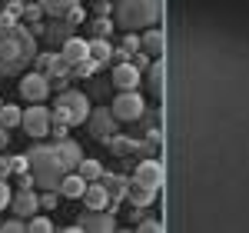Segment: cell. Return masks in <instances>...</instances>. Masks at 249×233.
<instances>
[{"mask_svg":"<svg viewBox=\"0 0 249 233\" xmlns=\"http://www.w3.org/2000/svg\"><path fill=\"white\" fill-rule=\"evenodd\" d=\"M10 174H14V167H10V156L0 154V180H7Z\"/></svg>","mask_w":249,"mask_h":233,"instance_id":"8d00e7d4","label":"cell"},{"mask_svg":"<svg viewBox=\"0 0 249 233\" xmlns=\"http://www.w3.org/2000/svg\"><path fill=\"white\" fill-rule=\"evenodd\" d=\"M27 230L30 233H50L53 230V220H50V214H34L27 220Z\"/></svg>","mask_w":249,"mask_h":233,"instance_id":"4316f807","label":"cell"},{"mask_svg":"<svg viewBox=\"0 0 249 233\" xmlns=\"http://www.w3.org/2000/svg\"><path fill=\"white\" fill-rule=\"evenodd\" d=\"M140 50H146L153 60H160L163 57V30L160 27H146L140 34Z\"/></svg>","mask_w":249,"mask_h":233,"instance_id":"d6986e66","label":"cell"},{"mask_svg":"<svg viewBox=\"0 0 249 233\" xmlns=\"http://www.w3.org/2000/svg\"><path fill=\"white\" fill-rule=\"evenodd\" d=\"M77 174L83 176V180H90V183H93V180L103 176V163L93 160V156H83V160H80V167H77Z\"/></svg>","mask_w":249,"mask_h":233,"instance_id":"7402d4cb","label":"cell"},{"mask_svg":"<svg viewBox=\"0 0 249 233\" xmlns=\"http://www.w3.org/2000/svg\"><path fill=\"white\" fill-rule=\"evenodd\" d=\"M87 187H90V180H83L77 170H70V174H63V180H60L57 190H60V196H70V200H83Z\"/></svg>","mask_w":249,"mask_h":233,"instance_id":"e0dca14e","label":"cell"},{"mask_svg":"<svg viewBox=\"0 0 249 233\" xmlns=\"http://www.w3.org/2000/svg\"><path fill=\"white\" fill-rule=\"evenodd\" d=\"M60 54L67 57L70 67H77V63H83V60H90V40H87V37H73V34H70V37L63 40Z\"/></svg>","mask_w":249,"mask_h":233,"instance_id":"4fadbf2b","label":"cell"},{"mask_svg":"<svg viewBox=\"0 0 249 233\" xmlns=\"http://www.w3.org/2000/svg\"><path fill=\"white\" fill-rule=\"evenodd\" d=\"M10 167H14V174H27V170H30V156L27 154L10 156Z\"/></svg>","mask_w":249,"mask_h":233,"instance_id":"d6a6232c","label":"cell"},{"mask_svg":"<svg viewBox=\"0 0 249 233\" xmlns=\"http://www.w3.org/2000/svg\"><path fill=\"white\" fill-rule=\"evenodd\" d=\"M100 67H103V63H96V60L90 57V60H83V63H77V67H70V74H73L77 80H83V77H93Z\"/></svg>","mask_w":249,"mask_h":233,"instance_id":"f1b7e54d","label":"cell"},{"mask_svg":"<svg viewBox=\"0 0 249 233\" xmlns=\"http://www.w3.org/2000/svg\"><path fill=\"white\" fill-rule=\"evenodd\" d=\"M7 147H10V130H7V127L0 123V154H3Z\"/></svg>","mask_w":249,"mask_h":233,"instance_id":"f35d334b","label":"cell"},{"mask_svg":"<svg viewBox=\"0 0 249 233\" xmlns=\"http://www.w3.org/2000/svg\"><path fill=\"white\" fill-rule=\"evenodd\" d=\"M163 0H113V20L120 30H146L156 27Z\"/></svg>","mask_w":249,"mask_h":233,"instance_id":"3957f363","label":"cell"},{"mask_svg":"<svg viewBox=\"0 0 249 233\" xmlns=\"http://www.w3.org/2000/svg\"><path fill=\"white\" fill-rule=\"evenodd\" d=\"M146 87H150L153 94L163 90V63H160V60H153V63L146 67Z\"/></svg>","mask_w":249,"mask_h":233,"instance_id":"484cf974","label":"cell"},{"mask_svg":"<svg viewBox=\"0 0 249 233\" xmlns=\"http://www.w3.org/2000/svg\"><path fill=\"white\" fill-rule=\"evenodd\" d=\"M10 200H14L10 183H7V180H0V210H7V207H10Z\"/></svg>","mask_w":249,"mask_h":233,"instance_id":"e575fe53","label":"cell"},{"mask_svg":"<svg viewBox=\"0 0 249 233\" xmlns=\"http://www.w3.org/2000/svg\"><path fill=\"white\" fill-rule=\"evenodd\" d=\"M90 57L96 63H113V47L107 43V37H90Z\"/></svg>","mask_w":249,"mask_h":233,"instance_id":"ffe728a7","label":"cell"},{"mask_svg":"<svg viewBox=\"0 0 249 233\" xmlns=\"http://www.w3.org/2000/svg\"><path fill=\"white\" fill-rule=\"evenodd\" d=\"M77 223L83 227V230H90V233H96V230H103V233L116 230L113 210H87V207H83V214L77 216Z\"/></svg>","mask_w":249,"mask_h":233,"instance_id":"9c48e42d","label":"cell"},{"mask_svg":"<svg viewBox=\"0 0 249 233\" xmlns=\"http://www.w3.org/2000/svg\"><path fill=\"white\" fill-rule=\"evenodd\" d=\"M156 194H160V190L146 187V183H140L136 176L130 180V183H126V200H130L133 207H150V203L156 200Z\"/></svg>","mask_w":249,"mask_h":233,"instance_id":"ac0fdd59","label":"cell"},{"mask_svg":"<svg viewBox=\"0 0 249 233\" xmlns=\"http://www.w3.org/2000/svg\"><path fill=\"white\" fill-rule=\"evenodd\" d=\"M43 3V10H47V17H63L70 7H77L80 0H40Z\"/></svg>","mask_w":249,"mask_h":233,"instance_id":"cb8c5ba5","label":"cell"},{"mask_svg":"<svg viewBox=\"0 0 249 233\" xmlns=\"http://www.w3.org/2000/svg\"><path fill=\"white\" fill-rule=\"evenodd\" d=\"M17 176V190H34L37 187V180H34V174L27 170V174H14Z\"/></svg>","mask_w":249,"mask_h":233,"instance_id":"836d02e7","label":"cell"},{"mask_svg":"<svg viewBox=\"0 0 249 233\" xmlns=\"http://www.w3.org/2000/svg\"><path fill=\"white\" fill-rule=\"evenodd\" d=\"M60 203V190H40V210H47V214H53Z\"/></svg>","mask_w":249,"mask_h":233,"instance_id":"f546056e","label":"cell"},{"mask_svg":"<svg viewBox=\"0 0 249 233\" xmlns=\"http://www.w3.org/2000/svg\"><path fill=\"white\" fill-rule=\"evenodd\" d=\"M37 57V34L20 20L0 27V77H14Z\"/></svg>","mask_w":249,"mask_h":233,"instance_id":"6da1fadb","label":"cell"},{"mask_svg":"<svg viewBox=\"0 0 249 233\" xmlns=\"http://www.w3.org/2000/svg\"><path fill=\"white\" fill-rule=\"evenodd\" d=\"M70 130H73L70 123H53V127H50V136H53V140H67Z\"/></svg>","mask_w":249,"mask_h":233,"instance_id":"d590c367","label":"cell"},{"mask_svg":"<svg viewBox=\"0 0 249 233\" xmlns=\"http://www.w3.org/2000/svg\"><path fill=\"white\" fill-rule=\"evenodd\" d=\"M0 123H3L7 130L23 127V110H20L17 103H3V107H0Z\"/></svg>","mask_w":249,"mask_h":233,"instance_id":"44dd1931","label":"cell"},{"mask_svg":"<svg viewBox=\"0 0 249 233\" xmlns=\"http://www.w3.org/2000/svg\"><path fill=\"white\" fill-rule=\"evenodd\" d=\"M113 30H116L113 17H100V14H96V17L90 20V37H110Z\"/></svg>","mask_w":249,"mask_h":233,"instance_id":"603a6c76","label":"cell"},{"mask_svg":"<svg viewBox=\"0 0 249 233\" xmlns=\"http://www.w3.org/2000/svg\"><path fill=\"white\" fill-rule=\"evenodd\" d=\"M116 90H136L140 87V67H136L133 60H120L113 63V74H110Z\"/></svg>","mask_w":249,"mask_h":233,"instance_id":"8fae6325","label":"cell"},{"mask_svg":"<svg viewBox=\"0 0 249 233\" xmlns=\"http://www.w3.org/2000/svg\"><path fill=\"white\" fill-rule=\"evenodd\" d=\"M27 156H30V174H34V180H37L40 190H57L60 180H63V174H70V170L63 167V160H60V154H57L53 143H50V147L37 143V147L27 150Z\"/></svg>","mask_w":249,"mask_h":233,"instance_id":"7a4b0ae2","label":"cell"},{"mask_svg":"<svg viewBox=\"0 0 249 233\" xmlns=\"http://www.w3.org/2000/svg\"><path fill=\"white\" fill-rule=\"evenodd\" d=\"M53 147H57L63 167H67V170H77L80 160H83V147H80L77 140H73V136H67V140H53Z\"/></svg>","mask_w":249,"mask_h":233,"instance_id":"9a60e30c","label":"cell"},{"mask_svg":"<svg viewBox=\"0 0 249 233\" xmlns=\"http://www.w3.org/2000/svg\"><path fill=\"white\" fill-rule=\"evenodd\" d=\"M116 127H120V120L113 116V110L110 107H96V110H90V120H87V130H90V136H96V140H110V136H116Z\"/></svg>","mask_w":249,"mask_h":233,"instance_id":"52a82bcc","label":"cell"},{"mask_svg":"<svg viewBox=\"0 0 249 233\" xmlns=\"http://www.w3.org/2000/svg\"><path fill=\"white\" fill-rule=\"evenodd\" d=\"M50 90H53V80L47 77L43 70H30V74L20 77V97L27 103H47Z\"/></svg>","mask_w":249,"mask_h":233,"instance_id":"8992f818","label":"cell"},{"mask_svg":"<svg viewBox=\"0 0 249 233\" xmlns=\"http://www.w3.org/2000/svg\"><path fill=\"white\" fill-rule=\"evenodd\" d=\"M50 127H53V110H47V103H30L23 110V134L27 136L43 140V136H50Z\"/></svg>","mask_w":249,"mask_h":233,"instance_id":"277c9868","label":"cell"},{"mask_svg":"<svg viewBox=\"0 0 249 233\" xmlns=\"http://www.w3.org/2000/svg\"><path fill=\"white\" fill-rule=\"evenodd\" d=\"M110 203H113L110 190H107L100 180H93V183L87 187V194H83V207H87V210H110Z\"/></svg>","mask_w":249,"mask_h":233,"instance_id":"5bb4252c","label":"cell"},{"mask_svg":"<svg viewBox=\"0 0 249 233\" xmlns=\"http://www.w3.org/2000/svg\"><path fill=\"white\" fill-rule=\"evenodd\" d=\"M34 70H43L50 80L70 77V63H67L63 54H37V57H34Z\"/></svg>","mask_w":249,"mask_h":233,"instance_id":"30bf717a","label":"cell"},{"mask_svg":"<svg viewBox=\"0 0 249 233\" xmlns=\"http://www.w3.org/2000/svg\"><path fill=\"white\" fill-rule=\"evenodd\" d=\"M150 230L160 233V230H163V223H160V220H143V223H140V233H150Z\"/></svg>","mask_w":249,"mask_h":233,"instance_id":"74e56055","label":"cell"},{"mask_svg":"<svg viewBox=\"0 0 249 233\" xmlns=\"http://www.w3.org/2000/svg\"><path fill=\"white\" fill-rule=\"evenodd\" d=\"M60 20H67V23H70V27H80V23H83V20H87V14H83V7H70V10H67V14H63V17Z\"/></svg>","mask_w":249,"mask_h":233,"instance_id":"1f68e13d","label":"cell"},{"mask_svg":"<svg viewBox=\"0 0 249 233\" xmlns=\"http://www.w3.org/2000/svg\"><path fill=\"white\" fill-rule=\"evenodd\" d=\"M0 230H3V233H23V230H27V220H23V216H10V220L0 223Z\"/></svg>","mask_w":249,"mask_h":233,"instance_id":"4dcf8cb0","label":"cell"},{"mask_svg":"<svg viewBox=\"0 0 249 233\" xmlns=\"http://www.w3.org/2000/svg\"><path fill=\"white\" fill-rule=\"evenodd\" d=\"M107 147H110L116 156H123V154H133L136 150V140H130V136H110Z\"/></svg>","mask_w":249,"mask_h":233,"instance_id":"83f0119b","label":"cell"},{"mask_svg":"<svg viewBox=\"0 0 249 233\" xmlns=\"http://www.w3.org/2000/svg\"><path fill=\"white\" fill-rule=\"evenodd\" d=\"M133 176L140 180V183H146V187L160 190V187H163V163H160V160H143V163L136 167Z\"/></svg>","mask_w":249,"mask_h":233,"instance_id":"2e32d148","label":"cell"},{"mask_svg":"<svg viewBox=\"0 0 249 233\" xmlns=\"http://www.w3.org/2000/svg\"><path fill=\"white\" fill-rule=\"evenodd\" d=\"M110 110H113V116L120 123H133V120H140L146 114V103H143V97L136 90H120L113 97V103H110Z\"/></svg>","mask_w":249,"mask_h":233,"instance_id":"5b68a950","label":"cell"},{"mask_svg":"<svg viewBox=\"0 0 249 233\" xmlns=\"http://www.w3.org/2000/svg\"><path fill=\"white\" fill-rule=\"evenodd\" d=\"M47 17V10H43V3H40V0H27V3H23V23H40V20Z\"/></svg>","mask_w":249,"mask_h":233,"instance_id":"d4e9b609","label":"cell"},{"mask_svg":"<svg viewBox=\"0 0 249 233\" xmlns=\"http://www.w3.org/2000/svg\"><path fill=\"white\" fill-rule=\"evenodd\" d=\"M10 210H14V216L30 220L34 214H40V194L37 190H17L14 200H10Z\"/></svg>","mask_w":249,"mask_h":233,"instance_id":"7c38bea8","label":"cell"},{"mask_svg":"<svg viewBox=\"0 0 249 233\" xmlns=\"http://www.w3.org/2000/svg\"><path fill=\"white\" fill-rule=\"evenodd\" d=\"M57 100H60V103H67V110H70V123H73V127H87L90 110H93L87 94H80V90H63Z\"/></svg>","mask_w":249,"mask_h":233,"instance_id":"ba28073f","label":"cell"},{"mask_svg":"<svg viewBox=\"0 0 249 233\" xmlns=\"http://www.w3.org/2000/svg\"><path fill=\"white\" fill-rule=\"evenodd\" d=\"M0 107H3V100H0Z\"/></svg>","mask_w":249,"mask_h":233,"instance_id":"ab89813d","label":"cell"}]
</instances>
